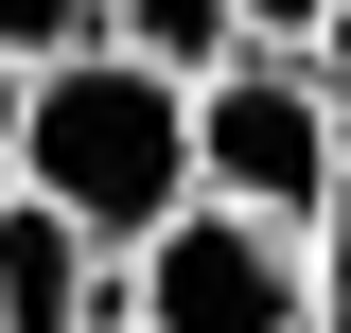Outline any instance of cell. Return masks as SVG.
<instances>
[{"label": "cell", "instance_id": "6da1fadb", "mask_svg": "<svg viewBox=\"0 0 351 333\" xmlns=\"http://www.w3.org/2000/svg\"><path fill=\"white\" fill-rule=\"evenodd\" d=\"M0 193H36L88 263H141L176 210H193V88L123 71L106 36H88L71 71H18V106H0Z\"/></svg>", "mask_w": 351, "mask_h": 333}, {"label": "cell", "instance_id": "5b68a950", "mask_svg": "<svg viewBox=\"0 0 351 333\" xmlns=\"http://www.w3.org/2000/svg\"><path fill=\"white\" fill-rule=\"evenodd\" d=\"M106 53L158 71V88H211L228 53H246V18H228V0H106Z\"/></svg>", "mask_w": 351, "mask_h": 333}, {"label": "cell", "instance_id": "3957f363", "mask_svg": "<svg viewBox=\"0 0 351 333\" xmlns=\"http://www.w3.org/2000/svg\"><path fill=\"white\" fill-rule=\"evenodd\" d=\"M123 281H141V333H299V246H263L228 210H176Z\"/></svg>", "mask_w": 351, "mask_h": 333}, {"label": "cell", "instance_id": "9c48e42d", "mask_svg": "<svg viewBox=\"0 0 351 333\" xmlns=\"http://www.w3.org/2000/svg\"><path fill=\"white\" fill-rule=\"evenodd\" d=\"M88 18H106V0H88Z\"/></svg>", "mask_w": 351, "mask_h": 333}, {"label": "cell", "instance_id": "52a82bcc", "mask_svg": "<svg viewBox=\"0 0 351 333\" xmlns=\"http://www.w3.org/2000/svg\"><path fill=\"white\" fill-rule=\"evenodd\" d=\"M299 88H316V123H334V158H351V0L316 18V53H299Z\"/></svg>", "mask_w": 351, "mask_h": 333}, {"label": "cell", "instance_id": "7a4b0ae2", "mask_svg": "<svg viewBox=\"0 0 351 333\" xmlns=\"http://www.w3.org/2000/svg\"><path fill=\"white\" fill-rule=\"evenodd\" d=\"M334 193H351V158H334V123H316L299 53H228V71L193 88V210H228L263 246H316Z\"/></svg>", "mask_w": 351, "mask_h": 333}, {"label": "cell", "instance_id": "277c9868", "mask_svg": "<svg viewBox=\"0 0 351 333\" xmlns=\"http://www.w3.org/2000/svg\"><path fill=\"white\" fill-rule=\"evenodd\" d=\"M88 281H106V263H88L36 193H0V333H88Z\"/></svg>", "mask_w": 351, "mask_h": 333}, {"label": "cell", "instance_id": "ba28073f", "mask_svg": "<svg viewBox=\"0 0 351 333\" xmlns=\"http://www.w3.org/2000/svg\"><path fill=\"white\" fill-rule=\"evenodd\" d=\"M228 18H246V53H316V18H334V0H228Z\"/></svg>", "mask_w": 351, "mask_h": 333}, {"label": "cell", "instance_id": "8992f818", "mask_svg": "<svg viewBox=\"0 0 351 333\" xmlns=\"http://www.w3.org/2000/svg\"><path fill=\"white\" fill-rule=\"evenodd\" d=\"M88 36H106L88 0H0V88H18V71H71Z\"/></svg>", "mask_w": 351, "mask_h": 333}]
</instances>
